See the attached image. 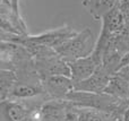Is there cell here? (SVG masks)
I'll use <instances>...</instances> for the list:
<instances>
[{"mask_svg": "<svg viewBox=\"0 0 129 121\" xmlns=\"http://www.w3.org/2000/svg\"><path fill=\"white\" fill-rule=\"evenodd\" d=\"M112 76H113V75L110 74V72L101 65L91 77H88L87 79H85V80H83V82L74 84V85H75V90L74 91L96 93V94L104 93L105 88H107L108 84H109Z\"/></svg>", "mask_w": 129, "mask_h": 121, "instance_id": "6", "label": "cell"}, {"mask_svg": "<svg viewBox=\"0 0 129 121\" xmlns=\"http://www.w3.org/2000/svg\"><path fill=\"white\" fill-rule=\"evenodd\" d=\"M28 106L25 101H1L0 121H26Z\"/></svg>", "mask_w": 129, "mask_h": 121, "instance_id": "8", "label": "cell"}, {"mask_svg": "<svg viewBox=\"0 0 129 121\" xmlns=\"http://www.w3.org/2000/svg\"><path fill=\"white\" fill-rule=\"evenodd\" d=\"M35 69L41 79L51 76L71 77L69 63L59 53L44 59H34Z\"/></svg>", "mask_w": 129, "mask_h": 121, "instance_id": "3", "label": "cell"}, {"mask_svg": "<svg viewBox=\"0 0 129 121\" xmlns=\"http://www.w3.org/2000/svg\"><path fill=\"white\" fill-rule=\"evenodd\" d=\"M123 121H129V106L123 112Z\"/></svg>", "mask_w": 129, "mask_h": 121, "instance_id": "16", "label": "cell"}, {"mask_svg": "<svg viewBox=\"0 0 129 121\" xmlns=\"http://www.w3.org/2000/svg\"><path fill=\"white\" fill-rule=\"evenodd\" d=\"M79 121H112V118L103 111L79 108Z\"/></svg>", "mask_w": 129, "mask_h": 121, "instance_id": "14", "label": "cell"}, {"mask_svg": "<svg viewBox=\"0 0 129 121\" xmlns=\"http://www.w3.org/2000/svg\"><path fill=\"white\" fill-rule=\"evenodd\" d=\"M45 94L51 100H66L67 95L75 90V85L68 76H51L41 79Z\"/></svg>", "mask_w": 129, "mask_h": 121, "instance_id": "4", "label": "cell"}, {"mask_svg": "<svg viewBox=\"0 0 129 121\" xmlns=\"http://www.w3.org/2000/svg\"><path fill=\"white\" fill-rule=\"evenodd\" d=\"M96 41L98 40H95L93 32L86 27L83 31L77 32L74 37L57 49V52L67 62L70 63L80 58L91 56L95 50Z\"/></svg>", "mask_w": 129, "mask_h": 121, "instance_id": "2", "label": "cell"}, {"mask_svg": "<svg viewBox=\"0 0 129 121\" xmlns=\"http://www.w3.org/2000/svg\"><path fill=\"white\" fill-rule=\"evenodd\" d=\"M118 0H82V6L94 20H102L111 9L116 7Z\"/></svg>", "mask_w": 129, "mask_h": 121, "instance_id": "11", "label": "cell"}, {"mask_svg": "<svg viewBox=\"0 0 129 121\" xmlns=\"http://www.w3.org/2000/svg\"><path fill=\"white\" fill-rule=\"evenodd\" d=\"M127 66H129V52H127V53H125L122 56L121 61H120V67H119V70H120L121 68H123V67H127Z\"/></svg>", "mask_w": 129, "mask_h": 121, "instance_id": "15", "label": "cell"}, {"mask_svg": "<svg viewBox=\"0 0 129 121\" xmlns=\"http://www.w3.org/2000/svg\"><path fill=\"white\" fill-rule=\"evenodd\" d=\"M70 102L66 100H48L42 104V111L47 121H64Z\"/></svg>", "mask_w": 129, "mask_h": 121, "instance_id": "10", "label": "cell"}, {"mask_svg": "<svg viewBox=\"0 0 129 121\" xmlns=\"http://www.w3.org/2000/svg\"><path fill=\"white\" fill-rule=\"evenodd\" d=\"M101 65H102V60L94 52L88 57L80 58L70 62L69 67H70L71 79L74 84L83 82L91 77Z\"/></svg>", "mask_w": 129, "mask_h": 121, "instance_id": "5", "label": "cell"}, {"mask_svg": "<svg viewBox=\"0 0 129 121\" xmlns=\"http://www.w3.org/2000/svg\"><path fill=\"white\" fill-rule=\"evenodd\" d=\"M17 83V76L15 71L9 69H1L0 72V99L1 101L8 100L9 94Z\"/></svg>", "mask_w": 129, "mask_h": 121, "instance_id": "13", "label": "cell"}, {"mask_svg": "<svg viewBox=\"0 0 129 121\" xmlns=\"http://www.w3.org/2000/svg\"><path fill=\"white\" fill-rule=\"evenodd\" d=\"M66 101L70 102L77 108L93 109V110L107 112L109 114L123 113L129 106L128 103L114 99L113 96L105 93L96 94V93L73 91L67 95Z\"/></svg>", "mask_w": 129, "mask_h": 121, "instance_id": "1", "label": "cell"}, {"mask_svg": "<svg viewBox=\"0 0 129 121\" xmlns=\"http://www.w3.org/2000/svg\"><path fill=\"white\" fill-rule=\"evenodd\" d=\"M45 92L42 87V84H31L17 82L14 86L13 91L9 94L8 100L15 101H26V100L36 99L40 96H44Z\"/></svg>", "mask_w": 129, "mask_h": 121, "instance_id": "9", "label": "cell"}, {"mask_svg": "<svg viewBox=\"0 0 129 121\" xmlns=\"http://www.w3.org/2000/svg\"><path fill=\"white\" fill-rule=\"evenodd\" d=\"M101 22H102V28L100 35L104 37H116L125 29V18L118 5H116L113 9H111L107 15H104Z\"/></svg>", "mask_w": 129, "mask_h": 121, "instance_id": "7", "label": "cell"}, {"mask_svg": "<svg viewBox=\"0 0 129 121\" xmlns=\"http://www.w3.org/2000/svg\"><path fill=\"white\" fill-rule=\"evenodd\" d=\"M104 93L129 104V82L118 74L111 77Z\"/></svg>", "mask_w": 129, "mask_h": 121, "instance_id": "12", "label": "cell"}]
</instances>
